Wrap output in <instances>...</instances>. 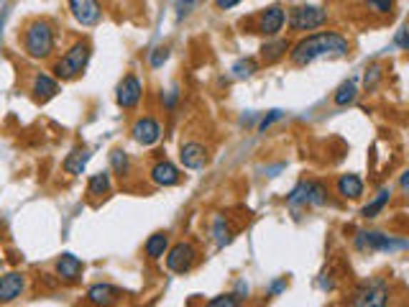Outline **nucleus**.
I'll return each mask as SVG.
<instances>
[{
	"label": "nucleus",
	"mask_w": 409,
	"mask_h": 307,
	"mask_svg": "<svg viewBox=\"0 0 409 307\" xmlns=\"http://www.w3.org/2000/svg\"><path fill=\"white\" fill-rule=\"evenodd\" d=\"M166 251H169V233H166V231H156V233L148 236L146 243H143V253H146L151 261L164 258Z\"/></svg>",
	"instance_id": "nucleus-20"
},
{
	"label": "nucleus",
	"mask_w": 409,
	"mask_h": 307,
	"mask_svg": "<svg viewBox=\"0 0 409 307\" xmlns=\"http://www.w3.org/2000/svg\"><path fill=\"white\" fill-rule=\"evenodd\" d=\"M289 46L292 44L287 41V39H274V41H266L261 46V61L263 64H276L279 59H284L287 56V51H289Z\"/></svg>",
	"instance_id": "nucleus-22"
},
{
	"label": "nucleus",
	"mask_w": 409,
	"mask_h": 307,
	"mask_svg": "<svg viewBox=\"0 0 409 307\" xmlns=\"http://www.w3.org/2000/svg\"><path fill=\"white\" fill-rule=\"evenodd\" d=\"M21 49L29 59L46 61L51 59L56 49V34L54 26L46 19H31L21 31Z\"/></svg>",
	"instance_id": "nucleus-2"
},
{
	"label": "nucleus",
	"mask_w": 409,
	"mask_h": 307,
	"mask_svg": "<svg viewBox=\"0 0 409 307\" xmlns=\"http://www.w3.org/2000/svg\"><path fill=\"white\" fill-rule=\"evenodd\" d=\"M143 100V82L138 80V74L128 72L123 74V80L118 82V90H116V103L118 108L123 111H136Z\"/></svg>",
	"instance_id": "nucleus-9"
},
{
	"label": "nucleus",
	"mask_w": 409,
	"mask_h": 307,
	"mask_svg": "<svg viewBox=\"0 0 409 307\" xmlns=\"http://www.w3.org/2000/svg\"><path fill=\"white\" fill-rule=\"evenodd\" d=\"M197 258V246L192 241H177L174 246H169V251H166L164 261H166V269L174 271V274H187V271L195 269Z\"/></svg>",
	"instance_id": "nucleus-6"
},
{
	"label": "nucleus",
	"mask_w": 409,
	"mask_h": 307,
	"mask_svg": "<svg viewBox=\"0 0 409 307\" xmlns=\"http://www.w3.org/2000/svg\"><path fill=\"white\" fill-rule=\"evenodd\" d=\"M202 307H243V300H238L233 292H226V295H218L213 300H208Z\"/></svg>",
	"instance_id": "nucleus-30"
},
{
	"label": "nucleus",
	"mask_w": 409,
	"mask_h": 307,
	"mask_svg": "<svg viewBox=\"0 0 409 307\" xmlns=\"http://www.w3.org/2000/svg\"><path fill=\"white\" fill-rule=\"evenodd\" d=\"M353 246L358 251H402L407 248V241L404 238H394V236H386L381 231H360L358 236L353 238Z\"/></svg>",
	"instance_id": "nucleus-7"
},
{
	"label": "nucleus",
	"mask_w": 409,
	"mask_h": 307,
	"mask_svg": "<svg viewBox=\"0 0 409 307\" xmlns=\"http://www.w3.org/2000/svg\"><path fill=\"white\" fill-rule=\"evenodd\" d=\"M24 292H26V276L21 271H8V274L0 276V305L19 300Z\"/></svg>",
	"instance_id": "nucleus-16"
},
{
	"label": "nucleus",
	"mask_w": 409,
	"mask_h": 307,
	"mask_svg": "<svg viewBox=\"0 0 409 307\" xmlns=\"http://www.w3.org/2000/svg\"><path fill=\"white\" fill-rule=\"evenodd\" d=\"M213 238L218 243V248H223V246L233 241V228L228 223V218H223V215H215L213 218Z\"/></svg>",
	"instance_id": "nucleus-26"
},
{
	"label": "nucleus",
	"mask_w": 409,
	"mask_h": 307,
	"mask_svg": "<svg viewBox=\"0 0 409 307\" xmlns=\"http://www.w3.org/2000/svg\"><path fill=\"white\" fill-rule=\"evenodd\" d=\"M236 6H241L238 0H218V3H215V8H223V11H226V8H236Z\"/></svg>",
	"instance_id": "nucleus-37"
},
{
	"label": "nucleus",
	"mask_w": 409,
	"mask_h": 307,
	"mask_svg": "<svg viewBox=\"0 0 409 307\" xmlns=\"http://www.w3.org/2000/svg\"><path fill=\"white\" fill-rule=\"evenodd\" d=\"M366 8H371L373 13H391V8H394V3H366Z\"/></svg>",
	"instance_id": "nucleus-35"
},
{
	"label": "nucleus",
	"mask_w": 409,
	"mask_h": 307,
	"mask_svg": "<svg viewBox=\"0 0 409 307\" xmlns=\"http://www.w3.org/2000/svg\"><path fill=\"white\" fill-rule=\"evenodd\" d=\"M82 271H85V264L80 261V256L74 253H61L59 258L54 261V274L59 276V282L64 284H74L82 279Z\"/></svg>",
	"instance_id": "nucleus-13"
},
{
	"label": "nucleus",
	"mask_w": 409,
	"mask_h": 307,
	"mask_svg": "<svg viewBox=\"0 0 409 307\" xmlns=\"http://www.w3.org/2000/svg\"><path fill=\"white\" fill-rule=\"evenodd\" d=\"M69 13H72L74 21L82 26H95L103 19L100 3H92V0H72V3H69Z\"/></svg>",
	"instance_id": "nucleus-17"
},
{
	"label": "nucleus",
	"mask_w": 409,
	"mask_h": 307,
	"mask_svg": "<svg viewBox=\"0 0 409 307\" xmlns=\"http://www.w3.org/2000/svg\"><path fill=\"white\" fill-rule=\"evenodd\" d=\"M179 161L184 169H205L210 164V149L200 141H184L179 146Z\"/></svg>",
	"instance_id": "nucleus-12"
},
{
	"label": "nucleus",
	"mask_w": 409,
	"mask_h": 307,
	"mask_svg": "<svg viewBox=\"0 0 409 307\" xmlns=\"http://www.w3.org/2000/svg\"><path fill=\"white\" fill-rule=\"evenodd\" d=\"M123 300V289H118L110 282H95L87 287L85 302L90 307H116Z\"/></svg>",
	"instance_id": "nucleus-11"
},
{
	"label": "nucleus",
	"mask_w": 409,
	"mask_h": 307,
	"mask_svg": "<svg viewBox=\"0 0 409 307\" xmlns=\"http://www.w3.org/2000/svg\"><path fill=\"white\" fill-rule=\"evenodd\" d=\"M284 118V113L281 111H269V116H263L261 123H258V134H263V131L269 129V126H274L276 121H281Z\"/></svg>",
	"instance_id": "nucleus-32"
},
{
	"label": "nucleus",
	"mask_w": 409,
	"mask_h": 307,
	"mask_svg": "<svg viewBox=\"0 0 409 307\" xmlns=\"http://www.w3.org/2000/svg\"><path fill=\"white\" fill-rule=\"evenodd\" d=\"M335 192H338V197H343V200L355 203V200L363 197V179L353 172L340 174V177L335 179Z\"/></svg>",
	"instance_id": "nucleus-18"
},
{
	"label": "nucleus",
	"mask_w": 409,
	"mask_h": 307,
	"mask_svg": "<svg viewBox=\"0 0 409 307\" xmlns=\"http://www.w3.org/2000/svg\"><path fill=\"white\" fill-rule=\"evenodd\" d=\"M284 24H287V11L279 3H274V6L261 8L253 16V34H261L266 39H276L281 34V29H284Z\"/></svg>",
	"instance_id": "nucleus-8"
},
{
	"label": "nucleus",
	"mask_w": 409,
	"mask_h": 307,
	"mask_svg": "<svg viewBox=\"0 0 409 307\" xmlns=\"http://www.w3.org/2000/svg\"><path fill=\"white\" fill-rule=\"evenodd\" d=\"M90 56H92V46L87 39H77V41L69 46L64 54L59 56V59L51 64V77H54L56 82H72L77 80V77H82L87 69V64H90Z\"/></svg>",
	"instance_id": "nucleus-3"
},
{
	"label": "nucleus",
	"mask_w": 409,
	"mask_h": 307,
	"mask_svg": "<svg viewBox=\"0 0 409 307\" xmlns=\"http://www.w3.org/2000/svg\"><path fill=\"white\" fill-rule=\"evenodd\" d=\"M110 187H113V182H110V172H98V174H92L90 182H87V195L105 197L110 192Z\"/></svg>",
	"instance_id": "nucleus-27"
},
{
	"label": "nucleus",
	"mask_w": 409,
	"mask_h": 307,
	"mask_svg": "<svg viewBox=\"0 0 409 307\" xmlns=\"http://www.w3.org/2000/svg\"><path fill=\"white\" fill-rule=\"evenodd\" d=\"M407 184H409V172H402V179H399V190L407 192Z\"/></svg>",
	"instance_id": "nucleus-38"
},
{
	"label": "nucleus",
	"mask_w": 409,
	"mask_h": 307,
	"mask_svg": "<svg viewBox=\"0 0 409 307\" xmlns=\"http://www.w3.org/2000/svg\"><path fill=\"white\" fill-rule=\"evenodd\" d=\"M284 289H287V276H279V279H274V282L269 284L266 295H269V297H279Z\"/></svg>",
	"instance_id": "nucleus-33"
},
{
	"label": "nucleus",
	"mask_w": 409,
	"mask_h": 307,
	"mask_svg": "<svg viewBox=\"0 0 409 307\" xmlns=\"http://www.w3.org/2000/svg\"><path fill=\"white\" fill-rule=\"evenodd\" d=\"M381 80H384V67H381L379 61H373L371 67H366V74H363V87H366V92L376 90Z\"/></svg>",
	"instance_id": "nucleus-29"
},
{
	"label": "nucleus",
	"mask_w": 409,
	"mask_h": 307,
	"mask_svg": "<svg viewBox=\"0 0 409 307\" xmlns=\"http://www.w3.org/2000/svg\"><path fill=\"white\" fill-rule=\"evenodd\" d=\"M328 187H325V182H320V179H305V200H307V208H323V205H328Z\"/></svg>",
	"instance_id": "nucleus-21"
},
{
	"label": "nucleus",
	"mask_w": 409,
	"mask_h": 307,
	"mask_svg": "<svg viewBox=\"0 0 409 307\" xmlns=\"http://www.w3.org/2000/svg\"><path fill=\"white\" fill-rule=\"evenodd\" d=\"M350 54V41L338 31H318L307 34L289 46V61L294 67H307L318 59H343Z\"/></svg>",
	"instance_id": "nucleus-1"
},
{
	"label": "nucleus",
	"mask_w": 409,
	"mask_h": 307,
	"mask_svg": "<svg viewBox=\"0 0 409 307\" xmlns=\"http://www.w3.org/2000/svg\"><path fill=\"white\" fill-rule=\"evenodd\" d=\"M355 100H358V82L355 80H345L335 90V95H333V103H335L338 108H348Z\"/></svg>",
	"instance_id": "nucleus-25"
},
{
	"label": "nucleus",
	"mask_w": 409,
	"mask_h": 307,
	"mask_svg": "<svg viewBox=\"0 0 409 307\" xmlns=\"http://www.w3.org/2000/svg\"><path fill=\"white\" fill-rule=\"evenodd\" d=\"M29 90H31V95H34L36 103H49L51 98L59 95V82H56L49 72H36L34 77H31Z\"/></svg>",
	"instance_id": "nucleus-14"
},
{
	"label": "nucleus",
	"mask_w": 409,
	"mask_h": 307,
	"mask_svg": "<svg viewBox=\"0 0 409 307\" xmlns=\"http://www.w3.org/2000/svg\"><path fill=\"white\" fill-rule=\"evenodd\" d=\"M131 169H133V164H131V156L123 149H113L110 151V172L116 174V177L126 179L131 177Z\"/></svg>",
	"instance_id": "nucleus-24"
},
{
	"label": "nucleus",
	"mask_w": 409,
	"mask_h": 307,
	"mask_svg": "<svg viewBox=\"0 0 409 307\" xmlns=\"http://www.w3.org/2000/svg\"><path fill=\"white\" fill-rule=\"evenodd\" d=\"M391 302V284L386 276H371L360 282L353 292L350 307H389Z\"/></svg>",
	"instance_id": "nucleus-4"
},
{
	"label": "nucleus",
	"mask_w": 409,
	"mask_h": 307,
	"mask_svg": "<svg viewBox=\"0 0 409 307\" xmlns=\"http://www.w3.org/2000/svg\"><path fill=\"white\" fill-rule=\"evenodd\" d=\"M177 100H179V90H177V87L161 95V103H164L166 111H174V105H177Z\"/></svg>",
	"instance_id": "nucleus-34"
},
{
	"label": "nucleus",
	"mask_w": 409,
	"mask_h": 307,
	"mask_svg": "<svg viewBox=\"0 0 409 307\" xmlns=\"http://www.w3.org/2000/svg\"><path fill=\"white\" fill-rule=\"evenodd\" d=\"M289 31L294 34H305V31H318L328 26L330 13L325 6H315V3H300V6L289 8Z\"/></svg>",
	"instance_id": "nucleus-5"
},
{
	"label": "nucleus",
	"mask_w": 409,
	"mask_h": 307,
	"mask_svg": "<svg viewBox=\"0 0 409 307\" xmlns=\"http://www.w3.org/2000/svg\"><path fill=\"white\" fill-rule=\"evenodd\" d=\"M233 77L236 80H248V77H253V74L258 72V61L251 59V56H246V59H238L236 64H233Z\"/></svg>",
	"instance_id": "nucleus-28"
},
{
	"label": "nucleus",
	"mask_w": 409,
	"mask_h": 307,
	"mask_svg": "<svg viewBox=\"0 0 409 307\" xmlns=\"http://www.w3.org/2000/svg\"><path fill=\"white\" fill-rule=\"evenodd\" d=\"M161 136H164V126H161L159 118L138 116L131 123V139H133L138 146H153V144H159Z\"/></svg>",
	"instance_id": "nucleus-10"
},
{
	"label": "nucleus",
	"mask_w": 409,
	"mask_h": 307,
	"mask_svg": "<svg viewBox=\"0 0 409 307\" xmlns=\"http://www.w3.org/2000/svg\"><path fill=\"white\" fill-rule=\"evenodd\" d=\"M166 59H169V46H156V49L148 54V64H151L153 69H159Z\"/></svg>",
	"instance_id": "nucleus-31"
},
{
	"label": "nucleus",
	"mask_w": 409,
	"mask_h": 307,
	"mask_svg": "<svg viewBox=\"0 0 409 307\" xmlns=\"http://www.w3.org/2000/svg\"><path fill=\"white\" fill-rule=\"evenodd\" d=\"M389 200H391V187H381V190L373 195L371 203H366L363 208H360V215H363L366 221H371V218H376V215L389 205Z\"/></svg>",
	"instance_id": "nucleus-23"
},
{
	"label": "nucleus",
	"mask_w": 409,
	"mask_h": 307,
	"mask_svg": "<svg viewBox=\"0 0 409 307\" xmlns=\"http://www.w3.org/2000/svg\"><path fill=\"white\" fill-rule=\"evenodd\" d=\"M148 179H151L156 187H174V184L182 182V174L169 159H159L153 161L151 169H148Z\"/></svg>",
	"instance_id": "nucleus-15"
},
{
	"label": "nucleus",
	"mask_w": 409,
	"mask_h": 307,
	"mask_svg": "<svg viewBox=\"0 0 409 307\" xmlns=\"http://www.w3.org/2000/svg\"><path fill=\"white\" fill-rule=\"evenodd\" d=\"M397 46L399 49H409V39H407V26L397 31Z\"/></svg>",
	"instance_id": "nucleus-36"
},
{
	"label": "nucleus",
	"mask_w": 409,
	"mask_h": 307,
	"mask_svg": "<svg viewBox=\"0 0 409 307\" xmlns=\"http://www.w3.org/2000/svg\"><path fill=\"white\" fill-rule=\"evenodd\" d=\"M92 159V151L87 146H74L72 151L67 154V159L61 161V169L67 174H72V177H80L82 172L87 169V164H90Z\"/></svg>",
	"instance_id": "nucleus-19"
}]
</instances>
